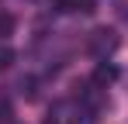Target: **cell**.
<instances>
[{"label":"cell","mask_w":128,"mask_h":124,"mask_svg":"<svg viewBox=\"0 0 128 124\" xmlns=\"http://www.w3.org/2000/svg\"><path fill=\"white\" fill-rule=\"evenodd\" d=\"M118 79V65H107V62H100L97 69H94V86H107V83Z\"/></svg>","instance_id":"cell-1"},{"label":"cell","mask_w":128,"mask_h":124,"mask_svg":"<svg viewBox=\"0 0 128 124\" xmlns=\"http://www.w3.org/2000/svg\"><path fill=\"white\" fill-rule=\"evenodd\" d=\"M97 38H94V52L97 55H104V52H111L114 45H118V38H114V31H94Z\"/></svg>","instance_id":"cell-2"},{"label":"cell","mask_w":128,"mask_h":124,"mask_svg":"<svg viewBox=\"0 0 128 124\" xmlns=\"http://www.w3.org/2000/svg\"><path fill=\"white\" fill-rule=\"evenodd\" d=\"M14 24H18V21L10 17V14H0V38H10V35H14Z\"/></svg>","instance_id":"cell-3"},{"label":"cell","mask_w":128,"mask_h":124,"mask_svg":"<svg viewBox=\"0 0 128 124\" xmlns=\"http://www.w3.org/2000/svg\"><path fill=\"white\" fill-rule=\"evenodd\" d=\"M52 7H56L59 14H69V10H76V7H80V0H52Z\"/></svg>","instance_id":"cell-4"},{"label":"cell","mask_w":128,"mask_h":124,"mask_svg":"<svg viewBox=\"0 0 128 124\" xmlns=\"http://www.w3.org/2000/svg\"><path fill=\"white\" fill-rule=\"evenodd\" d=\"M10 62H14V52L10 48H0V69H7Z\"/></svg>","instance_id":"cell-5"},{"label":"cell","mask_w":128,"mask_h":124,"mask_svg":"<svg viewBox=\"0 0 128 124\" xmlns=\"http://www.w3.org/2000/svg\"><path fill=\"white\" fill-rule=\"evenodd\" d=\"M45 124H73V121L62 117V114H48V121H45Z\"/></svg>","instance_id":"cell-6"}]
</instances>
